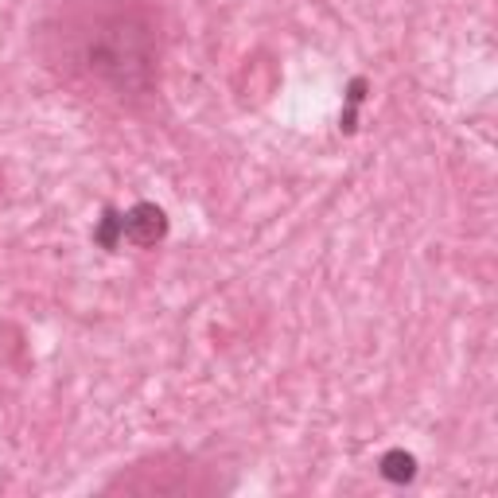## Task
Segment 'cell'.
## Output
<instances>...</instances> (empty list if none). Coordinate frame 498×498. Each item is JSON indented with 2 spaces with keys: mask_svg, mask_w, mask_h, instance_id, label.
Returning a JSON list of instances; mask_svg holds the SVG:
<instances>
[{
  "mask_svg": "<svg viewBox=\"0 0 498 498\" xmlns=\"http://www.w3.org/2000/svg\"><path fill=\"white\" fill-rule=\"evenodd\" d=\"M74 66L93 83L117 93H137L152 83L156 71V35L137 8L110 5L83 12L71 28Z\"/></svg>",
  "mask_w": 498,
  "mask_h": 498,
  "instance_id": "1",
  "label": "cell"
},
{
  "mask_svg": "<svg viewBox=\"0 0 498 498\" xmlns=\"http://www.w3.org/2000/svg\"><path fill=\"white\" fill-rule=\"evenodd\" d=\"M164 234H168V219L152 203H137L132 210L121 214V238L137 241V246H156Z\"/></svg>",
  "mask_w": 498,
  "mask_h": 498,
  "instance_id": "2",
  "label": "cell"
},
{
  "mask_svg": "<svg viewBox=\"0 0 498 498\" xmlns=\"http://www.w3.org/2000/svg\"><path fill=\"white\" fill-rule=\"evenodd\" d=\"M378 467H382V475L389 483H409L416 475V460H413L409 452H386Z\"/></svg>",
  "mask_w": 498,
  "mask_h": 498,
  "instance_id": "3",
  "label": "cell"
}]
</instances>
